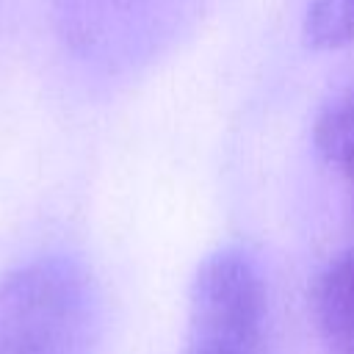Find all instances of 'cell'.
<instances>
[{"label": "cell", "instance_id": "cell-1", "mask_svg": "<svg viewBox=\"0 0 354 354\" xmlns=\"http://www.w3.org/2000/svg\"><path fill=\"white\" fill-rule=\"evenodd\" d=\"M102 304L88 268L44 254L0 277V354H97Z\"/></svg>", "mask_w": 354, "mask_h": 354}, {"label": "cell", "instance_id": "cell-2", "mask_svg": "<svg viewBox=\"0 0 354 354\" xmlns=\"http://www.w3.org/2000/svg\"><path fill=\"white\" fill-rule=\"evenodd\" d=\"M268 290L257 257L227 243L191 279L183 354H266Z\"/></svg>", "mask_w": 354, "mask_h": 354}, {"label": "cell", "instance_id": "cell-3", "mask_svg": "<svg viewBox=\"0 0 354 354\" xmlns=\"http://www.w3.org/2000/svg\"><path fill=\"white\" fill-rule=\"evenodd\" d=\"M313 313L337 351H354V246L318 274L313 285Z\"/></svg>", "mask_w": 354, "mask_h": 354}, {"label": "cell", "instance_id": "cell-4", "mask_svg": "<svg viewBox=\"0 0 354 354\" xmlns=\"http://www.w3.org/2000/svg\"><path fill=\"white\" fill-rule=\"evenodd\" d=\"M315 147L354 183V88L335 97L315 119Z\"/></svg>", "mask_w": 354, "mask_h": 354}, {"label": "cell", "instance_id": "cell-5", "mask_svg": "<svg viewBox=\"0 0 354 354\" xmlns=\"http://www.w3.org/2000/svg\"><path fill=\"white\" fill-rule=\"evenodd\" d=\"M304 30L313 47H343L354 39V0H310Z\"/></svg>", "mask_w": 354, "mask_h": 354}, {"label": "cell", "instance_id": "cell-6", "mask_svg": "<svg viewBox=\"0 0 354 354\" xmlns=\"http://www.w3.org/2000/svg\"><path fill=\"white\" fill-rule=\"evenodd\" d=\"M337 354H354V351H337Z\"/></svg>", "mask_w": 354, "mask_h": 354}]
</instances>
